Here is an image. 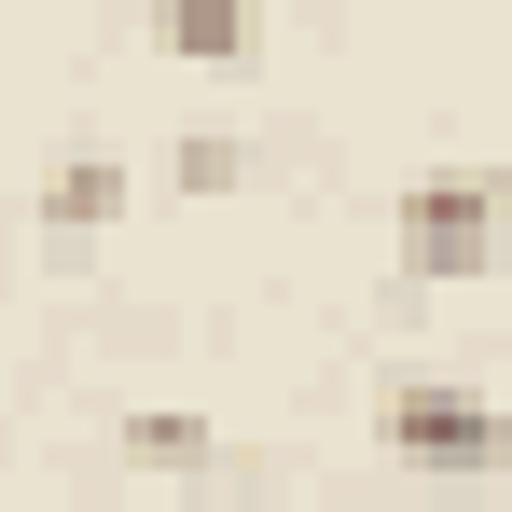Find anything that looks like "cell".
I'll list each match as a JSON object with an SVG mask.
<instances>
[{
  "label": "cell",
  "instance_id": "3",
  "mask_svg": "<svg viewBox=\"0 0 512 512\" xmlns=\"http://www.w3.org/2000/svg\"><path fill=\"white\" fill-rule=\"evenodd\" d=\"M153 42L180 70H236L250 56V0H153Z\"/></svg>",
  "mask_w": 512,
  "mask_h": 512
},
{
  "label": "cell",
  "instance_id": "5",
  "mask_svg": "<svg viewBox=\"0 0 512 512\" xmlns=\"http://www.w3.org/2000/svg\"><path fill=\"white\" fill-rule=\"evenodd\" d=\"M125 443H139L153 471H194V457H208V429H194V416H125Z\"/></svg>",
  "mask_w": 512,
  "mask_h": 512
},
{
  "label": "cell",
  "instance_id": "4",
  "mask_svg": "<svg viewBox=\"0 0 512 512\" xmlns=\"http://www.w3.org/2000/svg\"><path fill=\"white\" fill-rule=\"evenodd\" d=\"M84 222H125V167L111 153H56L42 167V236H84Z\"/></svg>",
  "mask_w": 512,
  "mask_h": 512
},
{
  "label": "cell",
  "instance_id": "6",
  "mask_svg": "<svg viewBox=\"0 0 512 512\" xmlns=\"http://www.w3.org/2000/svg\"><path fill=\"white\" fill-rule=\"evenodd\" d=\"M180 180H194V194H236L250 153H236V139H180Z\"/></svg>",
  "mask_w": 512,
  "mask_h": 512
},
{
  "label": "cell",
  "instance_id": "1",
  "mask_svg": "<svg viewBox=\"0 0 512 512\" xmlns=\"http://www.w3.org/2000/svg\"><path fill=\"white\" fill-rule=\"evenodd\" d=\"M374 443L402 457V471H443V485H485L512 457V416L485 388H457V374H402L388 402H374Z\"/></svg>",
  "mask_w": 512,
  "mask_h": 512
},
{
  "label": "cell",
  "instance_id": "7",
  "mask_svg": "<svg viewBox=\"0 0 512 512\" xmlns=\"http://www.w3.org/2000/svg\"><path fill=\"white\" fill-rule=\"evenodd\" d=\"M499 180H512V167H499Z\"/></svg>",
  "mask_w": 512,
  "mask_h": 512
},
{
  "label": "cell",
  "instance_id": "2",
  "mask_svg": "<svg viewBox=\"0 0 512 512\" xmlns=\"http://www.w3.org/2000/svg\"><path fill=\"white\" fill-rule=\"evenodd\" d=\"M499 208H512V180H485V167H429L416 194H402V222H388L402 277H485V263H499Z\"/></svg>",
  "mask_w": 512,
  "mask_h": 512
}]
</instances>
